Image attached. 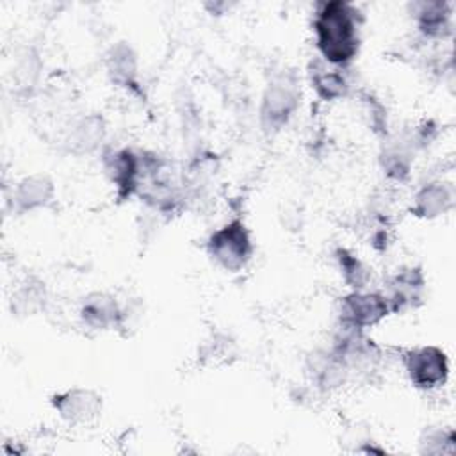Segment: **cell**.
I'll return each instance as SVG.
<instances>
[{
  "instance_id": "ba28073f",
  "label": "cell",
  "mask_w": 456,
  "mask_h": 456,
  "mask_svg": "<svg viewBox=\"0 0 456 456\" xmlns=\"http://www.w3.org/2000/svg\"><path fill=\"white\" fill-rule=\"evenodd\" d=\"M424 287L426 280L419 267H403L401 271H397L388 280L385 294L390 312H404L417 306V303L422 299Z\"/></svg>"
},
{
  "instance_id": "7a4b0ae2",
  "label": "cell",
  "mask_w": 456,
  "mask_h": 456,
  "mask_svg": "<svg viewBox=\"0 0 456 456\" xmlns=\"http://www.w3.org/2000/svg\"><path fill=\"white\" fill-rule=\"evenodd\" d=\"M207 251L219 267L237 273L246 267L253 255L251 233L240 219H232L210 233Z\"/></svg>"
},
{
  "instance_id": "277c9868",
  "label": "cell",
  "mask_w": 456,
  "mask_h": 456,
  "mask_svg": "<svg viewBox=\"0 0 456 456\" xmlns=\"http://www.w3.org/2000/svg\"><path fill=\"white\" fill-rule=\"evenodd\" d=\"M390 312L388 301L381 292L369 290H351L340 301L338 321L340 326L354 328L365 331L367 328L381 322Z\"/></svg>"
},
{
  "instance_id": "52a82bcc",
  "label": "cell",
  "mask_w": 456,
  "mask_h": 456,
  "mask_svg": "<svg viewBox=\"0 0 456 456\" xmlns=\"http://www.w3.org/2000/svg\"><path fill=\"white\" fill-rule=\"evenodd\" d=\"M55 411L71 424H86L102 411V395L91 388H69L52 397Z\"/></svg>"
},
{
  "instance_id": "30bf717a",
  "label": "cell",
  "mask_w": 456,
  "mask_h": 456,
  "mask_svg": "<svg viewBox=\"0 0 456 456\" xmlns=\"http://www.w3.org/2000/svg\"><path fill=\"white\" fill-rule=\"evenodd\" d=\"M80 319L87 328L109 330L123 322L125 312L114 296L105 292H93L82 301Z\"/></svg>"
},
{
  "instance_id": "5bb4252c",
  "label": "cell",
  "mask_w": 456,
  "mask_h": 456,
  "mask_svg": "<svg viewBox=\"0 0 456 456\" xmlns=\"http://www.w3.org/2000/svg\"><path fill=\"white\" fill-rule=\"evenodd\" d=\"M310 80H312V89L324 102H335L346 96L349 87L342 71L338 68L326 64L324 61L314 66V69L310 71Z\"/></svg>"
},
{
  "instance_id": "7c38bea8",
  "label": "cell",
  "mask_w": 456,
  "mask_h": 456,
  "mask_svg": "<svg viewBox=\"0 0 456 456\" xmlns=\"http://www.w3.org/2000/svg\"><path fill=\"white\" fill-rule=\"evenodd\" d=\"M413 212L419 217L433 219L445 214L454 203L452 187L445 182H429L422 185L413 198Z\"/></svg>"
},
{
  "instance_id": "ac0fdd59",
  "label": "cell",
  "mask_w": 456,
  "mask_h": 456,
  "mask_svg": "<svg viewBox=\"0 0 456 456\" xmlns=\"http://www.w3.org/2000/svg\"><path fill=\"white\" fill-rule=\"evenodd\" d=\"M39 285L41 283L34 285L27 281L23 287L18 289L16 294H12V303L18 312L30 315L41 306V299H45V289Z\"/></svg>"
},
{
  "instance_id": "5b68a950",
  "label": "cell",
  "mask_w": 456,
  "mask_h": 456,
  "mask_svg": "<svg viewBox=\"0 0 456 456\" xmlns=\"http://www.w3.org/2000/svg\"><path fill=\"white\" fill-rule=\"evenodd\" d=\"M404 370L410 383L422 390H431L447 381L449 360L444 349L422 346L404 354Z\"/></svg>"
},
{
  "instance_id": "6da1fadb",
  "label": "cell",
  "mask_w": 456,
  "mask_h": 456,
  "mask_svg": "<svg viewBox=\"0 0 456 456\" xmlns=\"http://www.w3.org/2000/svg\"><path fill=\"white\" fill-rule=\"evenodd\" d=\"M314 39L321 61L333 68L349 64L360 50V12L344 0L319 2L314 11Z\"/></svg>"
},
{
  "instance_id": "d6986e66",
  "label": "cell",
  "mask_w": 456,
  "mask_h": 456,
  "mask_svg": "<svg viewBox=\"0 0 456 456\" xmlns=\"http://www.w3.org/2000/svg\"><path fill=\"white\" fill-rule=\"evenodd\" d=\"M454 442V433L449 429V431H442V429H433L429 431L422 440L420 444L426 445L424 452H431V454H438V452H445L444 445H452Z\"/></svg>"
},
{
  "instance_id": "9a60e30c",
  "label": "cell",
  "mask_w": 456,
  "mask_h": 456,
  "mask_svg": "<svg viewBox=\"0 0 456 456\" xmlns=\"http://www.w3.org/2000/svg\"><path fill=\"white\" fill-rule=\"evenodd\" d=\"M335 260L340 269L342 280L351 287V290H363L370 280L369 267L347 248H338L335 251Z\"/></svg>"
},
{
  "instance_id": "2e32d148",
  "label": "cell",
  "mask_w": 456,
  "mask_h": 456,
  "mask_svg": "<svg viewBox=\"0 0 456 456\" xmlns=\"http://www.w3.org/2000/svg\"><path fill=\"white\" fill-rule=\"evenodd\" d=\"M103 135H105V128L102 119L96 116H89L75 126L71 135V146L78 153L91 151L98 146V142L102 144Z\"/></svg>"
},
{
  "instance_id": "4fadbf2b",
  "label": "cell",
  "mask_w": 456,
  "mask_h": 456,
  "mask_svg": "<svg viewBox=\"0 0 456 456\" xmlns=\"http://www.w3.org/2000/svg\"><path fill=\"white\" fill-rule=\"evenodd\" d=\"M107 73L114 84L119 87H130L137 80L139 61L134 48L119 41L107 53Z\"/></svg>"
},
{
  "instance_id": "e0dca14e",
  "label": "cell",
  "mask_w": 456,
  "mask_h": 456,
  "mask_svg": "<svg viewBox=\"0 0 456 456\" xmlns=\"http://www.w3.org/2000/svg\"><path fill=\"white\" fill-rule=\"evenodd\" d=\"M381 166L388 178L392 180H404L411 167L410 151L404 146H390L381 155Z\"/></svg>"
},
{
  "instance_id": "8992f818",
  "label": "cell",
  "mask_w": 456,
  "mask_h": 456,
  "mask_svg": "<svg viewBox=\"0 0 456 456\" xmlns=\"http://www.w3.org/2000/svg\"><path fill=\"white\" fill-rule=\"evenodd\" d=\"M105 169L121 200L139 191L142 182V159L128 148L112 151L105 159Z\"/></svg>"
},
{
  "instance_id": "3957f363",
  "label": "cell",
  "mask_w": 456,
  "mask_h": 456,
  "mask_svg": "<svg viewBox=\"0 0 456 456\" xmlns=\"http://www.w3.org/2000/svg\"><path fill=\"white\" fill-rule=\"evenodd\" d=\"M299 84L292 73L276 75L265 87L260 105V121L265 130L283 128L299 107Z\"/></svg>"
},
{
  "instance_id": "9c48e42d",
  "label": "cell",
  "mask_w": 456,
  "mask_h": 456,
  "mask_svg": "<svg viewBox=\"0 0 456 456\" xmlns=\"http://www.w3.org/2000/svg\"><path fill=\"white\" fill-rule=\"evenodd\" d=\"M53 182L43 173H34L16 183L12 191V207L18 214L34 212L46 207L53 200Z\"/></svg>"
},
{
  "instance_id": "8fae6325",
  "label": "cell",
  "mask_w": 456,
  "mask_h": 456,
  "mask_svg": "<svg viewBox=\"0 0 456 456\" xmlns=\"http://www.w3.org/2000/svg\"><path fill=\"white\" fill-rule=\"evenodd\" d=\"M413 21L417 30L428 39H442L452 30V5L447 2H417Z\"/></svg>"
}]
</instances>
